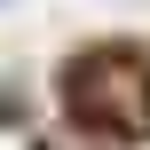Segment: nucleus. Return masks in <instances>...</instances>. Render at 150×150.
Returning <instances> with one entry per match:
<instances>
[{
    "instance_id": "1",
    "label": "nucleus",
    "mask_w": 150,
    "mask_h": 150,
    "mask_svg": "<svg viewBox=\"0 0 150 150\" xmlns=\"http://www.w3.org/2000/svg\"><path fill=\"white\" fill-rule=\"evenodd\" d=\"M0 8H8V0H0Z\"/></svg>"
}]
</instances>
